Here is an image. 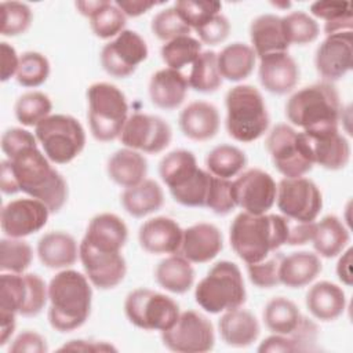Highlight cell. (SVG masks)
Instances as JSON below:
<instances>
[{
  "mask_svg": "<svg viewBox=\"0 0 353 353\" xmlns=\"http://www.w3.org/2000/svg\"><path fill=\"white\" fill-rule=\"evenodd\" d=\"M350 240L349 230L335 215H325L316 222L313 233V248L323 258H335L345 251Z\"/></svg>",
  "mask_w": 353,
  "mask_h": 353,
  "instance_id": "d590c367",
  "label": "cell"
},
{
  "mask_svg": "<svg viewBox=\"0 0 353 353\" xmlns=\"http://www.w3.org/2000/svg\"><path fill=\"white\" fill-rule=\"evenodd\" d=\"M48 301V287L34 273H1L0 316L34 317Z\"/></svg>",
  "mask_w": 353,
  "mask_h": 353,
  "instance_id": "30bf717a",
  "label": "cell"
},
{
  "mask_svg": "<svg viewBox=\"0 0 353 353\" xmlns=\"http://www.w3.org/2000/svg\"><path fill=\"white\" fill-rule=\"evenodd\" d=\"M124 312L131 324L145 331H165L178 320L179 305L161 292L149 288L131 291L124 302Z\"/></svg>",
  "mask_w": 353,
  "mask_h": 353,
  "instance_id": "7c38bea8",
  "label": "cell"
},
{
  "mask_svg": "<svg viewBox=\"0 0 353 353\" xmlns=\"http://www.w3.org/2000/svg\"><path fill=\"white\" fill-rule=\"evenodd\" d=\"M51 110L52 102L50 97L41 91L25 92L14 105L17 120L26 127H36L40 121L51 114Z\"/></svg>",
  "mask_w": 353,
  "mask_h": 353,
  "instance_id": "b9f144b4",
  "label": "cell"
},
{
  "mask_svg": "<svg viewBox=\"0 0 353 353\" xmlns=\"http://www.w3.org/2000/svg\"><path fill=\"white\" fill-rule=\"evenodd\" d=\"M288 225L290 219L284 215L243 211L230 225V245L245 265L256 263L287 243Z\"/></svg>",
  "mask_w": 353,
  "mask_h": 353,
  "instance_id": "7a4b0ae2",
  "label": "cell"
},
{
  "mask_svg": "<svg viewBox=\"0 0 353 353\" xmlns=\"http://www.w3.org/2000/svg\"><path fill=\"white\" fill-rule=\"evenodd\" d=\"M276 203L281 215L288 219L314 222L323 208V196L309 178H283L277 183Z\"/></svg>",
  "mask_w": 353,
  "mask_h": 353,
  "instance_id": "5bb4252c",
  "label": "cell"
},
{
  "mask_svg": "<svg viewBox=\"0 0 353 353\" xmlns=\"http://www.w3.org/2000/svg\"><path fill=\"white\" fill-rule=\"evenodd\" d=\"M33 261L30 244L22 239L4 237L0 241L1 273H23Z\"/></svg>",
  "mask_w": 353,
  "mask_h": 353,
  "instance_id": "ee69618b",
  "label": "cell"
},
{
  "mask_svg": "<svg viewBox=\"0 0 353 353\" xmlns=\"http://www.w3.org/2000/svg\"><path fill=\"white\" fill-rule=\"evenodd\" d=\"M10 353H46L48 352L47 342L43 335L36 331L26 330L21 332L10 345Z\"/></svg>",
  "mask_w": 353,
  "mask_h": 353,
  "instance_id": "9f6ffc18",
  "label": "cell"
},
{
  "mask_svg": "<svg viewBox=\"0 0 353 353\" xmlns=\"http://www.w3.org/2000/svg\"><path fill=\"white\" fill-rule=\"evenodd\" d=\"M48 321L58 332L80 328L90 317L92 288L85 274L73 269L58 272L48 284Z\"/></svg>",
  "mask_w": 353,
  "mask_h": 353,
  "instance_id": "3957f363",
  "label": "cell"
},
{
  "mask_svg": "<svg viewBox=\"0 0 353 353\" xmlns=\"http://www.w3.org/2000/svg\"><path fill=\"white\" fill-rule=\"evenodd\" d=\"M305 302L310 314L320 321L336 320L346 307L345 291L339 285L325 280L309 288Z\"/></svg>",
  "mask_w": 353,
  "mask_h": 353,
  "instance_id": "4dcf8cb0",
  "label": "cell"
},
{
  "mask_svg": "<svg viewBox=\"0 0 353 353\" xmlns=\"http://www.w3.org/2000/svg\"><path fill=\"white\" fill-rule=\"evenodd\" d=\"M125 17H139L153 8L157 3L154 1H142V0H117L114 3Z\"/></svg>",
  "mask_w": 353,
  "mask_h": 353,
  "instance_id": "94428289",
  "label": "cell"
},
{
  "mask_svg": "<svg viewBox=\"0 0 353 353\" xmlns=\"http://www.w3.org/2000/svg\"><path fill=\"white\" fill-rule=\"evenodd\" d=\"M127 23V17L112 1L101 8L95 15L90 18V26L92 33L99 39H110L119 36Z\"/></svg>",
  "mask_w": 353,
  "mask_h": 353,
  "instance_id": "c3c4849f",
  "label": "cell"
},
{
  "mask_svg": "<svg viewBox=\"0 0 353 353\" xmlns=\"http://www.w3.org/2000/svg\"><path fill=\"white\" fill-rule=\"evenodd\" d=\"M343 106L332 83L319 81L294 92L285 103L288 121L303 131L338 127Z\"/></svg>",
  "mask_w": 353,
  "mask_h": 353,
  "instance_id": "277c9868",
  "label": "cell"
},
{
  "mask_svg": "<svg viewBox=\"0 0 353 353\" xmlns=\"http://www.w3.org/2000/svg\"><path fill=\"white\" fill-rule=\"evenodd\" d=\"M223 248L221 230L207 222L194 223L183 230L179 252L192 263L212 261Z\"/></svg>",
  "mask_w": 353,
  "mask_h": 353,
  "instance_id": "603a6c76",
  "label": "cell"
},
{
  "mask_svg": "<svg viewBox=\"0 0 353 353\" xmlns=\"http://www.w3.org/2000/svg\"><path fill=\"white\" fill-rule=\"evenodd\" d=\"M106 172L114 183L127 189L146 179L148 161L141 152L123 148L109 157Z\"/></svg>",
  "mask_w": 353,
  "mask_h": 353,
  "instance_id": "1f68e13d",
  "label": "cell"
},
{
  "mask_svg": "<svg viewBox=\"0 0 353 353\" xmlns=\"http://www.w3.org/2000/svg\"><path fill=\"white\" fill-rule=\"evenodd\" d=\"M319 325L309 317L302 316L296 328L287 336L291 339L295 352H314L317 350Z\"/></svg>",
  "mask_w": 353,
  "mask_h": 353,
  "instance_id": "db71d44e",
  "label": "cell"
},
{
  "mask_svg": "<svg viewBox=\"0 0 353 353\" xmlns=\"http://www.w3.org/2000/svg\"><path fill=\"white\" fill-rule=\"evenodd\" d=\"M157 284L172 294L188 292L194 283V269L181 254H171L161 259L154 270Z\"/></svg>",
  "mask_w": 353,
  "mask_h": 353,
  "instance_id": "e575fe53",
  "label": "cell"
},
{
  "mask_svg": "<svg viewBox=\"0 0 353 353\" xmlns=\"http://www.w3.org/2000/svg\"><path fill=\"white\" fill-rule=\"evenodd\" d=\"M59 350H91V352H101V350H116L114 346L106 342H97V341H84V339H73L65 343Z\"/></svg>",
  "mask_w": 353,
  "mask_h": 353,
  "instance_id": "6125c7cd",
  "label": "cell"
},
{
  "mask_svg": "<svg viewBox=\"0 0 353 353\" xmlns=\"http://www.w3.org/2000/svg\"><path fill=\"white\" fill-rule=\"evenodd\" d=\"M250 39L252 50L259 59L276 52H288L290 48L281 17L274 14L256 17L250 25Z\"/></svg>",
  "mask_w": 353,
  "mask_h": 353,
  "instance_id": "83f0119b",
  "label": "cell"
},
{
  "mask_svg": "<svg viewBox=\"0 0 353 353\" xmlns=\"http://www.w3.org/2000/svg\"><path fill=\"white\" fill-rule=\"evenodd\" d=\"M174 7L182 21L193 30L203 26L222 10V4L219 1L179 0L174 4Z\"/></svg>",
  "mask_w": 353,
  "mask_h": 353,
  "instance_id": "681fc988",
  "label": "cell"
},
{
  "mask_svg": "<svg viewBox=\"0 0 353 353\" xmlns=\"http://www.w3.org/2000/svg\"><path fill=\"white\" fill-rule=\"evenodd\" d=\"M201 52V41L190 34L179 36L164 43L160 48L163 62L175 70H181L189 63H193Z\"/></svg>",
  "mask_w": 353,
  "mask_h": 353,
  "instance_id": "7bdbcfd3",
  "label": "cell"
},
{
  "mask_svg": "<svg viewBox=\"0 0 353 353\" xmlns=\"http://www.w3.org/2000/svg\"><path fill=\"white\" fill-rule=\"evenodd\" d=\"M79 259L90 283L99 290H112L125 277L127 262L120 252L101 251L81 240Z\"/></svg>",
  "mask_w": 353,
  "mask_h": 353,
  "instance_id": "ffe728a7",
  "label": "cell"
},
{
  "mask_svg": "<svg viewBox=\"0 0 353 353\" xmlns=\"http://www.w3.org/2000/svg\"><path fill=\"white\" fill-rule=\"evenodd\" d=\"M1 11V36L14 37L25 33L32 25V10L28 4L21 1H3Z\"/></svg>",
  "mask_w": 353,
  "mask_h": 353,
  "instance_id": "7dc6e473",
  "label": "cell"
},
{
  "mask_svg": "<svg viewBox=\"0 0 353 353\" xmlns=\"http://www.w3.org/2000/svg\"><path fill=\"white\" fill-rule=\"evenodd\" d=\"M119 138L124 148L156 154L171 143L172 130L163 117L137 112L128 116Z\"/></svg>",
  "mask_w": 353,
  "mask_h": 353,
  "instance_id": "9a60e30c",
  "label": "cell"
},
{
  "mask_svg": "<svg viewBox=\"0 0 353 353\" xmlns=\"http://www.w3.org/2000/svg\"><path fill=\"white\" fill-rule=\"evenodd\" d=\"M352 248H347L342 252V256L339 258L336 263V274L338 279L347 287L352 285Z\"/></svg>",
  "mask_w": 353,
  "mask_h": 353,
  "instance_id": "be15d7a7",
  "label": "cell"
},
{
  "mask_svg": "<svg viewBox=\"0 0 353 353\" xmlns=\"http://www.w3.org/2000/svg\"><path fill=\"white\" fill-rule=\"evenodd\" d=\"M0 189L3 193L6 194H14V193H18L19 189L15 183V179L11 174V170H10V165H8V161L7 159L1 161V174H0Z\"/></svg>",
  "mask_w": 353,
  "mask_h": 353,
  "instance_id": "e7e4bbea",
  "label": "cell"
},
{
  "mask_svg": "<svg viewBox=\"0 0 353 353\" xmlns=\"http://www.w3.org/2000/svg\"><path fill=\"white\" fill-rule=\"evenodd\" d=\"M149 55L146 41L135 32L124 29L112 41L106 43L101 51V65L103 70L116 79L131 76L139 63Z\"/></svg>",
  "mask_w": 353,
  "mask_h": 353,
  "instance_id": "2e32d148",
  "label": "cell"
},
{
  "mask_svg": "<svg viewBox=\"0 0 353 353\" xmlns=\"http://www.w3.org/2000/svg\"><path fill=\"white\" fill-rule=\"evenodd\" d=\"M159 175L176 203L185 207H205L212 175L197 165L190 150L176 149L167 153L159 164Z\"/></svg>",
  "mask_w": 353,
  "mask_h": 353,
  "instance_id": "5b68a950",
  "label": "cell"
},
{
  "mask_svg": "<svg viewBox=\"0 0 353 353\" xmlns=\"http://www.w3.org/2000/svg\"><path fill=\"white\" fill-rule=\"evenodd\" d=\"M34 135L44 154L55 164H68L85 146V131L70 114H50L34 127Z\"/></svg>",
  "mask_w": 353,
  "mask_h": 353,
  "instance_id": "9c48e42d",
  "label": "cell"
},
{
  "mask_svg": "<svg viewBox=\"0 0 353 353\" xmlns=\"http://www.w3.org/2000/svg\"><path fill=\"white\" fill-rule=\"evenodd\" d=\"M283 258H284V254L277 250L256 263H248L247 273H248L250 281L258 288H273L279 285L280 284L279 272H280V265Z\"/></svg>",
  "mask_w": 353,
  "mask_h": 353,
  "instance_id": "f907efd6",
  "label": "cell"
},
{
  "mask_svg": "<svg viewBox=\"0 0 353 353\" xmlns=\"http://www.w3.org/2000/svg\"><path fill=\"white\" fill-rule=\"evenodd\" d=\"M310 12L316 18L325 21V36L347 32L353 28L352 6L347 1H316L310 6Z\"/></svg>",
  "mask_w": 353,
  "mask_h": 353,
  "instance_id": "60d3db41",
  "label": "cell"
},
{
  "mask_svg": "<svg viewBox=\"0 0 353 353\" xmlns=\"http://www.w3.org/2000/svg\"><path fill=\"white\" fill-rule=\"evenodd\" d=\"M178 124L186 138L203 142L218 134L221 116L215 105L205 101H193L181 110Z\"/></svg>",
  "mask_w": 353,
  "mask_h": 353,
  "instance_id": "d4e9b609",
  "label": "cell"
},
{
  "mask_svg": "<svg viewBox=\"0 0 353 353\" xmlns=\"http://www.w3.org/2000/svg\"><path fill=\"white\" fill-rule=\"evenodd\" d=\"M314 66L323 81L334 83L345 77L353 66L352 30L325 36L316 50Z\"/></svg>",
  "mask_w": 353,
  "mask_h": 353,
  "instance_id": "d6986e66",
  "label": "cell"
},
{
  "mask_svg": "<svg viewBox=\"0 0 353 353\" xmlns=\"http://www.w3.org/2000/svg\"><path fill=\"white\" fill-rule=\"evenodd\" d=\"M188 83L189 88L203 94L215 92L222 85V76L218 69L216 52L210 50L200 52V55L192 63Z\"/></svg>",
  "mask_w": 353,
  "mask_h": 353,
  "instance_id": "ab89813d",
  "label": "cell"
},
{
  "mask_svg": "<svg viewBox=\"0 0 353 353\" xmlns=\"http://www.w3.org/2000/svg\"><path fill=\"white\" fill-rule=\"evenodd\" d=\"M258 76L266 91L285 95L299 81V66L288 52H276L261 58Z\"/></svg>",
  "mask_w": 353,
  "mask_h": 353,
  "instance_id": "cb8c5ba5",
  "label": "cell"
},
{
  "mask_svg": "<svg viewBox=\"0 0 353 353\" xmlns=\"http://www.w3.org/2000/svg\"><path fill=\"white\" fill-rule=\"evenodd\" d=\"M163 345L176 353H204L214 349L212 323L196 310L182 312L175 324L161 332Z\"/></svg>",
  "mask_w": 353,
  "mask_h": 353,
  "instance_id": "4fadbf2b",
  "label": "cell"
},
{
  "mask_svg": "<svg viewBox=\"0 0 353 353\" xmlns=\"http://www.w3.org/2000/svg\"><path fill=\"white\" fill-rule=\"evenodd\" d=\"M205 207L216 215L230 214L237 207L233 192V181L212 175L205 199Z\"/></svg>",
  "mask_w": 353,
  "mask_h": 353,
  "instance_id": "f5cc1de1",
  "label": "cell"
},
{
  "mask_svg": "<svg viewBox=\"0 0 353 353\" xmlns=\"http://www.w3.org/2000/svg\"><path fill=\"white\" fill-rule=\"evenodd\" d=\"M302 132L306 137L313 164H319L330 171L342 170L349 164L352 153L350 143L338 127Z\"/></svg>",
  "mask_w": 353,
  "mask_h": 353,
  "instance_id": "44dd1931",
  "label": "cell"
},
{
  "mask_svg": "<svg viewBox=\"0 0 353 353\" xmlns=\"http://www.w3.org/2000/svg\"><path fill=\"white\" fill-rule=\"evenodd\" d=\"M121 205L134 218H143L159 211L164 204V193L154 179H143L138 185L124 189Z\"/></svg>",
  "mask_w": 353,
  "mask_h": 353,
  "instance_id": "836d02e7",
  "label": "cell"
},
{
  "mask_svg": "<svg viewBox=\"0 0 353 353\" xmlns=\"http://www.w3.org/2000/svg\"><path fill=\"white\" fill-rule=\"evenodd\" d=\"M323 263L317 254L309 251L284 255L280 265V284L288 288H302L310 284L321 272Z\"/></svg>",
  "mask_w": 353,
  "mask_h": 353,
  "instance_id": "d6a6232c",
  "label": "cell"
},
{
  "mask_svg": "<svg viewBox=\"0 0 353 353\" xmlns=\"http://www.w3.org/2000/svg\"><path fill=\"white\" fill-rule=\"evenodd\" d=\"M216 62L222 79L241 81L252 73L256 55L251 46L236 41L223 47L221 52L216 54Z\"/></svg>",
  "mask_w": 353,
  "mask_h": 353,
  "instance_id": "8d00e7d4",
  "label": "cell"
},
{
  "mask_svg": "<svg viewBox=\"0 0 353 353\" xmlns=\"http://www.w3.org/2000/svg\"><path fill=\"white\" fill-rule=\"evenodd\" d=\"M218 330L222 341L232 347H247L261 334L256 317L251 312L240 307L223 312L218 321Z\"/></svg>",
  "mask_w": 353,
  "mask_h": 353,
  "instance_id": "f1b7e54d",
  "label": "cell"
},
{
  "mask_svg": "<svg viewBox=\"0 0 353 353\" xmlns=\"http://www.w3.org/2000/svg\"><path fill=\"white\" fill-rule=\"evenodd\" d=\"M183 229L168 216H154L145 221L138 232L139 245L149 254H178Z\"/></svg>",
  "mask_w": 353,
  "mask_h": 353,
  "instance_id": "7402d4cb",
  "label": "cell"
},
{
  "mask_svg": "<svg viewBox=\"0 0 353 353\" xmlns=\"http://www.w3.org/2000/svg\"><path fill=\"white\" fill-rule=\"evenodd\" d=\"M226 131L234 141L251 143L269 128L270 117L258 88L250 84L232 87L225 95Z\"/></svg>",
  "mask_w": 353,
  "mask_h": 353,
  "instance_id": "8992f818",
  "label": "cell"
},
{
  "mask_svg": "<svg viewBox=\"0 0 353 353\" xmlns=\"http://www.w3.org/2000/svg\"><path fill=\"white\" fill-rule=\"evenodd\" d=\"M87 119L92 137L99 142L119 138L128 119L124 92L110 83H94L87 90Z\"/></svg>",
  "mask_w": 353,
  "mask_h": 353,
  "instance_id": "ba28073f",
  "label": "cell"
},
{
  "mask_svg": "<svg viewBox=\"0 0 353 353\" xmlns=\"http://www.w3.org/2000/svg\"><path fill=\"white\" fill-rule=\"evenodd\" d=\"M265 146L273 165L284 178L305 176L314 165L305 134L288 124H276L268 134Z\"/></svg>",
  "mask_w": 353,
  "mask_h": 353,
  "instance_id": "8fae6325",
  "label": "cell"
},
{
  "mask_svg": "<svg viewBox=\"0 0 353 353\" xmlns=\"http://www.w3.org/2000/svg\"><path fill=\"white\" fill-rule=\"evenodd\" d=\"M247 165L245 153L237 146L222 143L211 149L205 157V167L210 174L218 178L230 179L244 171Z\"/></svg>",
  "mask_w": 353,
  "mask_h": 353,
  "instance_id": "f35d334b",
  "label": "cell"
},
{
  "mask_svg": "<svg viewBox=\"0 0 353 353\" xmlns=\"http://www.w3.org/2000/svg\"><path fill=\"white\" fill-rule=\"evenodd\" d=\"M127 239L128 228L125 222L116 214L102 212L90 221L83 241L101 251L120 252Z\"/></svg>",
  "mask_w": 353,
  "mask_h": 353,
  "instance_id": "484cf974",
  "label": "cell"
},
{
  "mask_svg": "<svg viewBox=\"0 0 353 353\" xmlns=\"http://www.w3.org/2000/svg\"><path fill=\"white\" fill-rule=\"evenodd\" d=\"M189 90L188 77L171 68H164L152 74L149 81V97L154 106L164 110L179 108L186 99Z\"/></svg>",
  "mask_w": 353,
  "mask_h": 353,
  "instance_id": "4316f807",
  "label": "cell"
},
{
  "mask_svg": "<svg viewBox=\"0 0 353 353\" xmlns=\"http://www.w3.org/2000/svg\"><path fill=\"white\" fill-rule=\"evenodd\" d=\"M237 207L252 215L268 214L276 203L277 183L261 168H248L233 181Z\"/></svg>",
  "mask_w": 353,
  "mask_h": 353,
  "instance_id": "e0dca14e",
  "label": "cell"
},
{
  "mask_svg": "<svg viewBox=\"0 0 353 353\" xmlns=\"http://www.w3.org/2000/svg\"><path fill=\"white\" fill-rule=\"evenodd\" d=\"M258 352L265 353V352H295L291 339L287 335H279L273 334L263 339L258 347Z\"/></svg>",
  "mask_w": 353,
  "mask_h": 353,
  "instance_id": "91938a15",
  "label": "cell"
},
{
  "mask_svg": "<svg viewBox=\"0 0 353 353\" xmlns=\"http://www.w3.org/2000/svg\"><path fill=\"white\" fill-rule=\"evenodd\" d=\"M150 29L159 40L165 43L179 36L190 34L192 32V29L179 17L175 7H168L165 10L159 11L152 18Z\"/></svg>",
  "mask_w": 353,
  "mask_h": 353,
  "instance_id": "816d5d0a",
  "label": "cell"
},
{
  "mask_svg": "<svg viewBox=\"0 0 353 353\" xmlns=\"http://www.w3.org/2000/svg\"><path fill=\"white\" fill-rule=\"evenodd\" d=\"M37 255L48 269H68L79 259V245L66 232H48L37 243Z\"/></svg>",
  "mask_w": 353,
  "mask_h": 353,
  "instance_id": "f546056e",
  "label": "cell"
},
{
  "mask_svg": "<svg viewBox=\"0 0 353 353\" xmlns=\"http://www.w3.org/2000/svg\"><path fill=\"white\" fill-rule=\"evenodd\" d=\"M0 52H1V81H8L12 76L17 74L18 66H19V57L15 51V48L6 43H0Z\"/></svg>",
  "mask_w": 353,
  "mask_h": 353,
  "instance_id": "680465c9",
  "label": "cell"
},
{
  "mask_svg": "<svg viewBox=\"0 0 353 353\" xmlns=\"http://www.w3.org/2000/svg\"><path fill=\"white\" fill-rule=\"evenodd\" d=\"M299 307L288 298H272L263 309V321L266 328L279 335L291 334L302 319Z\"/></svg>",
  "mask_w": 353,
  "mask_h": 353,
  "instance_id": "74e56055",
  "label": "cell"
},
{
  "mask_svg": "<svg viewBox=\"0 0 353 353\" xmlns=\"http://www.w3.org/2000/svg\"><path fill=\"white\" fill-rule=\"evenodd\" d=\"M284 34L288 44L306 46L313 43L320 34V26L317 21L303 11H294L285 17H281Z\"/></svg>",
  "mask_w": 353,
  "mask_h": 353,
  "instance_id": "f6af8a7d",
  "label": "cell"
},
{
  "mask_svg": "<svg viewBox=\"0 0 353 353\" xmlns=\"http://www.w3.org/2000/svg\"><path fill=\"white\" fill-rule=\"evenodd\" d=\"M201 43L208 46H216L225 41L230 33V22L223 14H216L203 26L194 30Z\"/></svg>",
  "mask_w": 353,
  "mask_h": 353,
  "instance_id": "11a10c76",
  "label": "cell"
},
{
  "mask_svg": "<svg viewBox=\"0 0 353 353\" xmlns=\"http://www.w3.org/2000/svg\"><path fill=\"white\" fill-rule=\"evenodd\" d=\"M316 222H298L290 219L287 243L288 245H303L313 239Z\"/></svg>",
  "mask_w": 353,
  "mask_h": 353,
  "instance_id": "6f0895ef",
  "label": "cell"
},
{
  "mask_svg": "<svg viewBox=\"0 0 353 353\" xmlns=\"http://www.w3.org/2000/svg\"><path fill=\"white\" fill-rule=\"evenodd\" d=\"M1 150L19 192L43 201L51 214L65 205L68 183L37 148L36 135L23 128H8L1 137Z\"/></svg>",
  "mask_w": 353,
  "mask_h": 353,
  "instance_id": "6da1fadb",
  "label": "cell"
},
{
  "mask_svg": "<svg viewBox=\"0 0 353 353\" xmlns=\"http://www.w3.org/2000/svg\"><path fill=\"white\" fill-rule=\"evenodd\" d=\"M109 3V0H80V1H76L74 6L77 8V11L83 15V17H87L88 19L95 15L101 8H103L106 4Z\"/></svg>",
  "mask_w": 353,
  "mask_h": 353,
  "instance_id": "03108f58",
  "label": "cell"
},
{
  "mask_svg": "<svg viewBox=\"0 0 353 353\" xmlns=\"http://www.w3.org/2000/svg\"><path fill=\"white\" fill-rule=\"evenodd\" d=\"M50 76V62L46 55L37 51H26L19 57V66L15 79L19 85L34 88L46 83Z\"/></svg>",
  "mask_w": 353,
  "mask_h": 353,
  "instance_id": "bcb514c9",
  "label": "cell"
},
{
  "mask_svg": "<svg viewBox=\"0 0 353 353\" xmlns=\"http://www.w3.org/2000/svg\"><path fill=\"white\" fill-rule=\"evenodd\" d=\"M194 299L212 314L241 307L247 301V291L240 268L230 261L216 262L196 285Z\"/></svg>",
  "mask_w": 353,
  "mask_h": 353,
  "instance_id": "52a82bcc",
  "label": "cell"
},
{
  "mask_svg": "<svg viewBox=\"0 0 353 353\" xmlns=\"http://www.w3.org/2000/svg\"><path fill=\"white\" fill-rule=\"evenodd\" d=\"M48 207L33 197L15 199L1 208V230L7 237L22 239L41 230L50 216Z\"/></svg>",
  "mask_w": 353,
  "mask_h": 353,
  "instance_id": "ac0fdd59",
  "label": "cell"
}]
</instances>
